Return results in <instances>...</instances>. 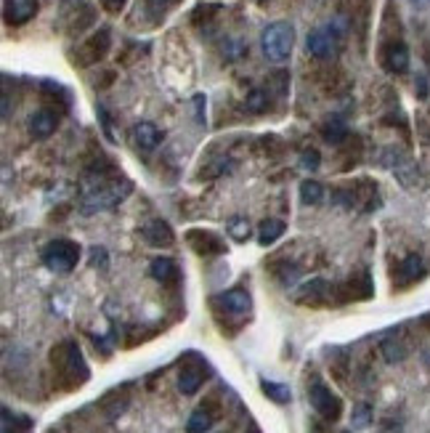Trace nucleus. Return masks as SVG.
Segmentation results:
<instances>
[{
    "label": "nucleus",
    "instance_id": "1",
    "mask_svg": "<svg viewBox=\"0 0 430 433\" xmlns=\"http://www.w3.org/2000/svg\"><path fill=\"white\" fill-rule=\"evenodd\" d=\"M133 192L131 181H99L96 189H90L88 195L83 197V215H93V213H104V210L117 208L125 197Z\"/></svg>",
    "mask_w": 430,
    "mask_h": 433
},
{
    "label": "nucleus",
    "instance_id": "2",
    "mask_svg": "<svg viewBox=\"0 0 430 433\" xmlns=\"http://www.w3.org/2000/svg\"><path fill=\"white\" fill-rule=\"evenodd\" d=\"M292 45H295V30L292 24L287 22H274L268 24L263 35H261V48H263V56L274 64H282L290 59L292 54Z\"/></svg>",
    "mask_w": 430,
    "mask_h": 433
},
{
    "label": "nucleus",
    "instance_id": "3",
    "mask_svg": "<svg viewBox=\"0 0 430 433\" xmlns=\"http://www.w3.org/2000/svg\"><path fill=\"white\" fill-rule=\"evenodd\" d=\"M80 261V247L69 239H53L51 245H45L43 263L56 274H69Z\"/></svg>",
    "mask_w": 430,
    "mask_h": 433
},
{
    "label": "nucleus",
    "instance_id": "4",
    "mask_svg": "<svg viewBox=\"0 0 430 433\" xmlns=\"http://www.w3.org/2000/svg\"><path fill=\"white\" fill-rule=\"evenodd\" d=\"M340 27L335 24H324V27H316L313 32H308L306 38V48L308 54L316 56V59H332L340 48Z\"/></svg>",
    "mask_w": 430,
    "mask_h": 433
},
{
    "label": "nucleus",
    "instance_id": "5",
    "mask_svg": "<svg viewBox=\"0 0 430 433\" xmlns=\"http://www.w3.org/2000/svg\"><path fill=\"white\" fill-rule=\"evenodd\" d=\"M308 402L311 407L322 415L324 420H335L342 415V402L338 393H332V389H326L319 377H313L311 386H308Z\"/></svg>",
    "mask_w": 430,
    "mask_h": 433
},
{
    "label": "nucleus",
    "instance_id": "6",
    "mask_svg": "<svg viewBox=\"0 0 430 433\" xmlns=\"http://www.w3.org/2000/svg\"><path fill=\"white\" fill-rule=\"evenodd\" d=\"M109 43H112V38H109V30L101 27L99 32H93L85 43L77 48V56L74 61L80 64V67H90V64H99V61L106 56V51H109Z\"/></svg>",
    "mask_w": 430,
    "mask_h": 433
},
{
    "label": "nucleus",
    "instance_id": "7",
    "mask_svg": "<svg viewBox=\"0 0 430 433\" xmlns=\"http://www.w3.org/2000/svg\"><path fill=\"white\" fill-rule=\"evenodd\" d=\"M53 361H59V367L67 375H72L77 380H88V367H85V361H83L80 348H77L72 341H67V343H61L59 348H53Z\"/></svg>",
    "mask_w": 430,
    "mask_h": 433
},
{
    "label": "nucleus",
    "instance_id": "8",
    "mask_svg": "<svg viewBox=\"0 0 430 433\" xmlns=\"http://www.w3.org/2000/svg\"><path fill=\"white\" fill-rule=\"evenodd\" d=\"M35 14H38V0H6L3 6V19L11 27L27 24Z\"/></svg>",
    "mask_w": 430,
    "mask_h": 433
},
{
    "label": "nucleus",
    "instance_id": "9",
    "mask_svg": "<svg viewBox=\"0 0 430 433\" xmlns=\"http://www.w3.org/2000/svg\"><path fill=\"white\" fill-rule=\"evenodd\" d=\"M383 64H386L388 72L393 75H404L409 70V48L396 40V43H388L383 48Z\"/></svg>",
    "mask_w": 430,
    "mask_h": 433
},
{
    "label": "nucleus",
    "instance_id": "10",
    "mask_svg": "<svg viewBox=\"0 0 430 433\" xmlns=\"http://www.w3.org/2000/svg\"><path fill=\"white\" fill-rule=\"evenodd\" d=\"M189 245H192L194 250L199 255H221L226 250V245L221 242V237H215L213 231H202V229H192L189 234Z\"/></svg>",
    "mask_w": 430,
    "mask_h": 433
},
{
    "label": "nucleus",
    "instance_id": "11",
    "mask_svg": "<svg viewBox=\"0 0 430 433\" xmlns=\"http://www.w3.org/2000/svg\"><path fill=\"white\" fill-rule=\"evenodd\" d=\"M141 237H144V242L151 245V247H170V245L176 242L173 229L165 224V221H149V224L141 229Z\"/></svg>",
    "mask_w": 430,
    "mask_h": 433
},
{
    "label": "nucleus",
    "instance_id": "12",
    "mask_svg": "<svg viewBox=\"0 0 430 433\" xmlns=\"http://www.w3.org/2000/svg\"><path fill=\"white\" fill-rule=\"evenodd\" d=\"M131 141H133L138 149L151 152L163 141V131L154 122H138V125H133V131H131Z\"/></svg>",
    "mask_w": 430,
    "mask_h": 433
},
{
    "label": "nucleus",
    "instance_id": "13",
    "mask_svg": "<svg viewBox=\"0 0 430 433\" xmlns=\"http://www.w3.org/2000/svg\"><path fill=\"white\" fill-rule=\"evenodd\" d=\"M59 128V115L51 109H38L35 115H30V133L35 138H48Z\"/></svg>",
    "mask_w": 430,
    "mask_h": 433
},
{
    "label": "nucleus",
    "instance_id": "14",
    "mask_svg": "<svg viewBox=\"0 0 430 433\" xmlns=\"http://www.w3.org/2000/svg\"><path fill=\"white\" fill-rule=\"evenodd\" d=\"M218 303H221L229 314H247V311H250V306H252L250 293H247V290H242V287L226 290L223 295H218Z\"/></svg>",
    "mask_w": 430,
    "mask_h": 433
},
{
    "label": "nucleus",
    "instance_id": "15",
    "mask_svg": "<svg viewBox=\"0 0 430 433\" xmlns=\"http://www.w3.org/2000/svg\"><path fill=\"white\" fill-rule=\"evenodd\" d=\"M149 274L163 284L179 282V277H181L179 263H176L173 258H154V261H151V266H149Z\"/></svg>",
    "mask_w": 430,
    "mask_h": 433
},
{
    "label": "nucleus",
    "instance_id": "16",
    "mask_svg": "<svg viewBox=\"0 0 430 433\" xmlns=\"http://www.w3.org/2000/svg\"><path fill=\"white\" fill-rule=\"evenodd\" d=\"M401 284H412L417 282V279H422L425 277V263H422V258L420 255H406L404 261H401Z\"/></svg>",
    "mask_w": 430,
    "mask_h": 433
},
{
    "label": "nucleus",
    "instance_id": "17",
    "mask_svg": "<svg viewBox=\"0 0 430 433\" xmlns=\"http://www.w3.org/2000/svg\"><path fill=\"white\" fill-rule=\"evenodd\" d=\"M205 383V375H202V370L199 367H183L179 375V389L183 396H192V393H197L199 391V386Z\"/></svg>",
    "mask_w": 430,
    "mask_h": 433
},
{
    "label": "nucleus",
    "instance_id": "18",
    "mask_svg": "<svg viewBox=\"0 0 430 433\" xmlns=\"http://www.w3.org/2000/svg\"><path fill=\"white\" fill-rule=\"evenodd\" d=\"M284 221H279V218H268V221H263L261 224V229H258V242L263 245V247H268V245H274L276 239L284 234Z\"/></svg>",
    "mask_w": 430,
    "mask_h": 433
},
{
    "label": "nucleus",
    "instance_id": "19",
    "mask_svg": "<svg viewBox=\"0 0 430 433\" xmlns=\"http://www.w3.org/2000/svg\"><path fill=\"white\" fill-rule=\"evenodd\" d=\"M322 138L329 141V144H345V138H348V128H345V122L340 117H329L322 125Z\"/></svg>",
    "mask_w": 430,
    "mask_h": 433
},
{
    "label": "nucleus",
    "instance_id": "20",
    "mask_svg": "<svg viewBox=\"0 0 430 433\" xmlns=\"http://www.w3.org/2000/svg\"><path fill=\"white\" fill-rule=\"evenodd\" d=\"M268 106H271V93L263 88L250 90L247 99H245V109H247L250 115H263V112H268Z\"/></svg>",
    "mask_w": 430,
    "mask_h": 433
},
{
    "label": "nucleus",
    "instance_id": "21",
    "mask_svg": "<svg viewBox=\"0 0 430 433\" xmlns=\"http://www.w3.org/2000/svg\"><path fill=\"white\" fill-rule=\"evenodd\" d=\"M261 389H263V393H266L271 402L276 404H290V399H292V391H290V386H284V383H276V380H261Z\"/></svg>",
    "mask_w": 430,
    "mask_h": 433
},
{
    "label": "nucleus",
    "instance_id": "22",
    "mask_svg": "<svg viewBox=\"0 0 430 433\" xmlns=\"http://www.w3.org/2000/svg\"><path fill=\"white\" fill-rule=\"evenodd\" d=\"M324 199V186L319 181H303L300 183V202L303 205H319Z\"/></svg>",
    "mask_w": 430,
    "mask_h": 433
},
{
    "label": "nucleus",
    "instance_id": "23",
    "mask_svg": "<svg viewBox=\"0 0 430 433\" xmlns=\"http://www.w3.org/2000/svg\"><path fill=\"white\" fill-rule=\"evenodd\" d=\"M326 293H329V284L324 279H313L303 287V293H300V300L303 303H319L322 298H326Z\"/></svg>",
    "mask_w": 430,
    "mask_h": 433
},
{
    "label": "nucleus",
    "instance_id": "24",
    "mask_svg": "<svg viewBox=\"0 0 430 433\" xmlns=\"http://www.w3.org/2000/svg\"><path fill=\"white\" fill-rule=\"evenodd\" d=\"M380 354L386 357V361L396 364V361H404V359H406V348H404V343L396 341V338H386V341L380 343Z\"/></svg>",
    "mask_w": 430,
    "mask_h": 433
},
{
    "label": "nucleus",
    "instance_id": "25",
    "mask_svg": "<svg viewBox=\"0 0 430 433\" xmlns=\"http://www.w3.org/2000/svg\"><path fill=\"white\" fill-rule=\"evenodd\" d=\"M210 428H213V415H210L205 407L192 412V418L186 423V431L189 433H208Z\"/></svg>",
    "mask_w": 430,
    "mask_h": 433
},
{
    "label": "nucleus",
    "instance_id": "26",
    "mask_svg": "<svg viewBox=\"0 0 430 433\" xmlns=\"http://www.w3.org/2000/svg\"><path fill=\"white\" fill-rule=\"evenodd\" d=\"M226 231L234 242H247L250 239V224H247V218H239V215L226 224Z\"/></svg>",
    "mask_w": 430,
    "mask_h": 433
},
{
    "label": "nucleus",
    "instance_id": "27",
    "mask_svg": "<svg viewBox=\"0 0 430 433\" xmlns=\"http://www.w3.org/2000/svg\"><path fill=\"white\" fill-rule=\"evenodd\" d=\"M372 423V407L370 404H356L351 412V425L354 428H367Z\"/></svg>",
    "mask_w": 430,
    "mask_h": 433
},
{
    "label": "nucleus",
    "instance_id": "28",
    "mask_svg": "<svg viewBox=\"0 0 430 433\" xmlns=\"http://www.w3.org/2000/svg\"><path fill=\"white\" fill-rule=\"evenodd\" d=\"M300 165L306 168V170H316L319 165H322V154L316 149H306L303 154H300Z\"/></svg>",
    "mask_w": 430,
    "mask_h": 433
},
{
    "label": "nucleus",
    "instance_id": "29",
    "mask_svg": "<svg viewBox=\"0 0 430 433\" xmlns=\"http://www.w3.org/2000/svg\"><path fill=\"white\" fill-rule=\"evenodd\" d=\"M194 115H197V122L205 125V96H194Z\"/></svg>",
    "mask_w": 430,
    "mask_h": 433
},
{
    "label": "nucleus",
    "instance_id": "30",
    "mask_svg": "<svg viewBox=\"0 0 430 433\" xmlns=\"http://www.w3.org/2000/svg\"><path fill=\"white\" fill-rule=\"evenodd\" d=\"M125 3H128V0H101V6H104L106 11H112V14L122 11V8H125Z\"/></svg>",
    "mask_w": 430,
    "mask_h": 433
},
{
    "label": "nucleus",
    "instance_id": "31",
    "mask_svg": "<svg viewBox=\"0 0 430 433\" xmlns=\"http://www.w3.org/2000/svg\"><path fill=\"white\" fill-rule=\"evenodd\" d=\"M409 3H412V6H420V8H422V6H430V0H409Z\"/></svg>",
    "mask_w": 430,
    "mask_h": 433
},
{
    "label": "nucleus",
    "instance_id": "32",
    "mask_svg": "<svg viewBox=\"0 0 430 433\" xmlns=\"http://www.w3.org/2000/svg\"><path fill=\"white\" fill-rule=\"evenodd\" d=\"M157 6H173V3H179V0H154Z\"/></svg>",
    "mask_w": 430,
    "mask_h": 433
},
{
    "label": "nucleus",
    "instance_id": "33",
    "mask_svg": "<svg viewBox=\"0 0 430 433\" xmlns=\"http://www.w3.org/2000/svg\"><path fill=\"white\" fill-rule=\"evenodd\" d=\"M247 433H258V431H247Z\"/></svg>",
    "mask_w": 430,
    "mask_h": 433
}]
</instances>
